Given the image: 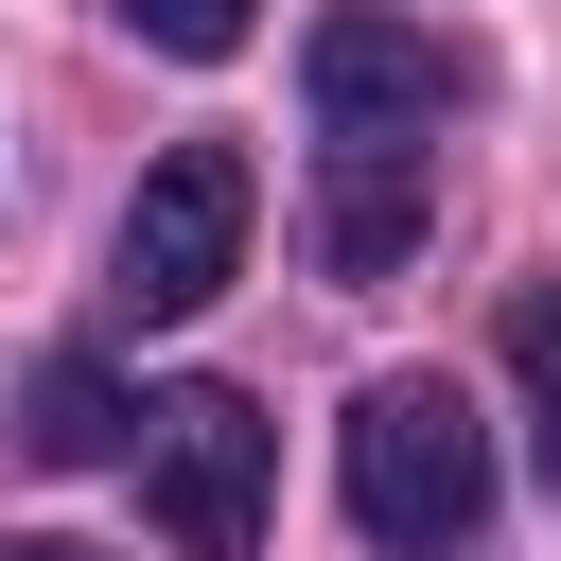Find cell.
<instances>
[{
  "label": "cell",
  "mask_w": 561,
  "mask_h": 561,
  "mask_svg": "<svg viewBox=\"0 0 561 561\" xmlns=\"http://www.w3.org/2000/svg\"><path fill=\"white\" fill-rule=\"evenodd\" d=\"M333 456H351V526H368L386 561H456V543L491 526V421H473L438 368H386V386H351Z\"/></svg>",
  "instance_id": "1"
},
{
  "label": "cell",
  "mask_w": 561,
  "mask_h": 561,
  "mask_svg": "<svg viewBox=\"0 0 561 561\" xmlns=\"http://www.w3.org/2000/svg\"><path fill=\"white\" fill-rule=\"evenodd\" d=\"M263 491H280V421L245 386H158L140 403V508L175 561H245L263 543Z\"/></svg>",
  "instance_id": "2"
},
{
  "label": "cell",
  "mask_w": 561,
  "mask_h": 561,
  "mask_svg": "<svg viewBox=\"0 0 561 561\" xmlns=\"http://www.w3.org/2000/svg\"><path fill=\"white\" fill-rule=\"evenodd\" d=\"M298 88H316V140H333V158H421V123H438L473 70H456L421 18H368V0H351V18H316Z\"/></svg>",
  "instance_id": "3"
},
{
  "label": "cell",
  "mask_w": 561,
  "mask_h": 561,
  "mask_svg": "<svg viewBox=\"0 0 561 561\" xmlns=\"http://www.w3.org/2000/svg\"><path fill=\"white\" fill-rule=\"evenodd\" d=\"M245 158L228 140H175L158 175H140V210H123V316H210L228 298V263H245Z\"/></svg>",
  "instance_id": "4"
},
{
  "label": "cell",
  "mask_w": 561,
  "mask_h": 561,
  "mask_svg": "<svg viewBox=\"0 0 561 561\" xmlns=\"http://www.w3.org/2000/svg\"><path fill=\"white\" fill-rule=\"evenodd\" d=\"M316 263H333V280L421 263V158H333V193H316Z\"/></svg>",
  "instance_id": "5"
},
{
  "label": "cell",
  "mask_w": 561,
  "mask_h": 561,
  "mask_svg": "<svg viewBox=\"0 0 561 561\" xmlns=\"http://www.w3.org/2000/svg\"><path fill=\"white\" fill-rule=\"evenodd\" d=\"M53 473H88V456H140V403H123V368H88V351H53L35 368V421H18Z\"/></svg>",
  "instance_id": "6"
},
{
  "label": "cell",
  "mask_w": 561,
  "mask_h": 561,
  "mask_svg": "<svg viewBox=\"0 0 561 561\" xmlns=\"http://www.w3.org/2000/svg\"><path fill=\"white\" fill-rule=\"evenodd\" d=\"M508 386H526V438H543V491H561V280L508 298Z\"/></svg>",
  "instance_id": "7"
},
{
  "label": "cell",
  "mask_w": 561,
  "mask_h": 561,
  "mask_svg": "<svg viewBox=\"0 0 561 561\" xmlns=\"http://www.w3.org/2000/svg\"><path fill=\"white\" fill-rule=\"evenodd\" d=\"M123 18H140L158 53H193V70H210V53H245V18H263V0H123Z\"/></svg>",
  "instance_id": "8"
},
{
  "label": "cell",
  "mask_w": 561,
  "mask_h": 561,
  "mask_svg": "<svg viewBox=\"0 0 561 561\" xmlns=\"http://www.w3.org/2000/svg\"><path fill=\"white\" fill-rule=\"evenodd\" d=\"M0 561H105V543H0Z\"/></svg>",
  "instance_id": "9"
}]
</instances>
